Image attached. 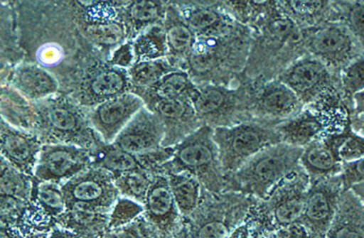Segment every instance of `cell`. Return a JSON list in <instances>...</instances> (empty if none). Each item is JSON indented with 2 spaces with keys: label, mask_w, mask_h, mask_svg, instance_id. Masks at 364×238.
<instances>
[{
  "label": "cell",
  "mask_w": 364,
  "mask_h": 238,
  "mask_svg": "<svg viewBox=\"0 0 364 238\" xmlns=\"http://www.w3.org/2000/svg\"><path fill=\"white\" fill-rule=\"evenodd\" d=\"M21 53L17 44L13 2H0V61H14Z\"/></svg>",
  "instance_id": "obj_35"
},
{
  "label": "cell",
  "mask_w": 364,
  "mask_h": 238,
  "mask_svg": "<svg viewBox=\"0 0 364 238\" xmlns=\"http://www.w3.org/2000/svg\"><path fill=\"white\" fill-rule=\"evenodd\" d=\"M0 117L15 128L34 133L36 104L26 99L13 87H0Z\"/></svg>",
  "instance_id": "obj_25"
},
{
  "label": "cell",
  "mask_w": 364,
  "mask_h": 238,
  "mask_svg": "<svg viewBox=\"0 0 364 238\" xmlns=\"http://www.w3.org/2000/svg\"><path fill=\"white\" fill-rule=\"evenodd\" d=\"M310 178L303 167L284 178L265 199V222L263 235L279 228L297 224L303 215Z\"/></svg>",
  "instance_id": "obj_8"
},
{
  "label": "cell",
  "mask_w": 364,
  "mask_h": 238,
  "mask_svg": "<svg viewBox=\"0 0 364 238\" xmlns=\"http://www.w3.org/2000/svg\"><path fill=\"white\" fill-rule=\"evenodd\" d=\"M130 85L127 70L114 66L100 68L81 82L78 91L79 104L96 107L106 100L128 93Z\"/></svg>",
  "instance_id": "obj_20"
},
{
  "label": "cell",
  "mask_w": 364,
  "mask_h": 238,
  "mask_svg": "<svg viewBox=\"0 0 364 238\" xmlns=\"http://www.w3.org/2000/svg\"><path fill=\"white\" fill-rule=\"evenodd\" d=\"M192 106L201 124L211 128L232 126L239 112V99L235 92L220 85H203L197 89Z\"/></svg>",
  "instance_id": "obj_16"
},
{
  "label": "cell",
  "mask_w": 364,
  "mask_h": 238,
  "mask_svg": "<svg viewBox=\"0 0 364 238\" xmlns=\"http://www.w3.org/2000/svg\"><path fill=\"white\" fill-rule=\"evenodd\" d=\"M144 213V207L132 199L121 197L117 199L110 212L108 230L122 228L132 224Z\"/></svg>",
  "instance_id": "obj_41"
},
{
  "label": "cell",
  "mask_w": 364,
  "mask_h": 238,
  "mask_svg": "<svg viewBox=\"0 0 364 238\" xmlns=\"http://www.w3.org/2000/svg\"><path fill=\"white\" fill-rule=\"evenodd\" d=\"M306 55L322 61L335 74L340 72L361 53L348 28L339 21H327L314 28H307Z\"/></svg>",
  "instance_id": "obj_7"
},
{
  "label": "cell",
  "mask_w": 364,
  "mask_h": 238,
  "mask_svg": "<svg viewBox=\"0 0 364 238\" xmlns=\"http://www.w3.org/2000/svg\"><path fill=\"white\" fill-rule=\"evenodd\" d=\"M172 70V63L164 58L151 61L136 62L127 70V72L130 82L134 87H151Z\"/></svg>",
  "instance_id": "obj_36"
},
{
  "label": "cell",
  "mask_w": 364,
  "mask_h": 238,
  "mask_svg": "<svg viewBox=\"0 0 364 238\" xmlns=\"http://www.w3.org/2000/svg\"><path fill=\"white\" fill-rule=\"evenodd\" d=\"M282 10L301 28H314L327 21H337L333 1H290L282 4Z\"/></svg>",
  "instance_id": "obj_28"
},
{
  "label": "cell",
  "mask_w": 364,
  "mask_h": 238,
  "mask_svg": "<svg viewBox=\"0 0 364 238\" xmlns=\"http://www.w3.org/2000/svg\"><path fill=\"white\" fill-rule=\"evenodd\" d=\"M10 87L33 104L57 95L61 87L59 80L48 70L27 62L11 74Z\"/></svg>",
  "instance_id": "obj_21"
},
{
  "label": "cell",
  "mask_w": 364,
  "mask_h": 238,
  "mask_svg": "<svg viewBox=\"0 0 364 238\" xmlns=\"http://www.w3.org/2000/svg\"><path fill=\"white\" fill-rule=\"evenodd\" d=\"M134 63H136V55H134L132 43H123L113 51L112 57H111V64L114 67L123 68V70H127Z\"/></svg>",
  "instance_id": "obj_46"
},
{
  "label": "cell",
  "mask_w": 364,
  "mask_h": 238,
  "mask_svg": "<svg viewBox=\"0 0 364 238\" xmlns=\"http://www.w3.org/2000/svg\"><path fill=\"white\" fill-rule=\"evenodd\" d=\"M164 9L161 2L134 1L126 8V19L129 27L139 31L143 28L151 27L162 18Z\"/></svg>",
  "instance_id": "obj_38"
},
{
  "label": "cell",
  "mask_w": 364,
  "mask_h": 238,
  "mask_svg": "<svg viewBox=\"0 0 364 238\" xmlns=\"http://www.w3.org/2000/svg\"><path fill=\"white\" fill-rule=\"evenodd\" d=\"M110 212L95 205L74 203L66 207L57 225L83 238H100L108 230Z\"/></svg>",
  "instance_id": "obj_22"
},
{
  "label": "cell",
  "mask_w": 364,
  "mask_h": 238,
  "mask_svg": "<svg viewBox=\"0 0 364 238\" xmlns=\"http://www.w3.org/2000/svg\"><path fill=\"white\" fill-rule=\"evenodd\" d=\"M66 207L74 203L95 205L111 211L119 198L114 178L104 169L91 166L62 184Z\"/></svg>",
  "instance_id": "obj_11"
},
{
  "label": "cell",
  "mask_w": 364,
  "mask_h": 238,
  "mask_svg": "<svg viewBox=\"0 0 364 238\" xmlns=\"http://www.w3.org/2000/svg\"><path fill=\"white\" fill-rule=\"evenodd\" d=\"M93 154L92 166L104 169L110 173L114 179L127 173L136 171H149L145 168L138 156L128 153L113 144L102 143Z\"/></svg>",
  "instance_id": "obj_26"
},
{
  "label": "cell",
  "mask_w": 364,
  "mask_h": 238,
  "mask_svg": "<svg viewBox=\"0 0 364 238\" xmlns=\"http://www.w3.org/2000/svg\"><path fill=\"white\" fill-rule=\"evenodd\" d=\"M28 201L0 194V222L15 228L23 216Z\"/></svg>",
  "instance_id": "obj_43"
},
{
  "label": "cell",
  "mask_w": 364,
  "mask_h": 238,
  "mask_svg": "<svg viewBox=\"0 0 364 238\" xmlns=\"http://www.w3.org/2000/svg\"><path fill=\"white\" fill-rule=\"evenodd\" d=\"M340 85L346 102L354 108L355 96L364 92V57L350 62L339 75Z\"/></svg>",
  "instance_id": "obj_40"
},
{
  "label": "cell",
  "mask_w": 364,
  "mask_h": 238,
  "mask_svg": "<svg viewBox=\"0 0 364 238\" xmlns=\"http://www.w3.org/2000/svg\"><path fill=\"white\" fill-rule=\"evenodd\" d=\"M166 177L181 216L188 217L193 215L198 209L201 201L203 185L199 180L186 171L168 173Z\"/></svg>",
  "instance_id": "obj_29"
},
{
  "label": "cell",
  "mask_w": 364,
  "mask_h": 238,
  "mask_svg": "<svg viewBox=\"0 0 364 238\" xmlns=\"http://www.w3.org/2000/svg\"><path fill=\"white\" fill-rule=\"evenodd\" d=\"M136 62L164 59L168 55L166 31L160 25L151 26L134 40Z\"/></svg>",
  "instance_id": "obj_32"
},
{
  "label": "cell",
  "mask_w": 364,
  "mask_h": 238,
  "mask_svg": "<svg viewBox=\"0 0 364 238\" xmlns=\"http://www.w3.org/2000/svg\"><path fill=\"white\" fill-rule=\"evenodd\" d=\"M13 8L17 44L26 62L45 68L58 79L68 59V26L62 4L13 2Z\"/></svg>",
  "instance_id": "obj_1"
},
{
  "label": "cell",
  "mask_w": 364,
  "mask_h": 238,
  "mask_svg": "<svg viewBox=\"0 0 364 238\" xmlns=\"http://www.w3.org/2000/svg\"><path fill=\"white\" fill-rule=\"evenodd\" d=\"M34 104L36 110L34 134L38 135L43 144L78 146L92 152L102 145V139L90 124L87 115L65 96L58 93Z\"/></svg>",
  "instance_id": "obj_2"
},
{
  "label": "cell",
  "mask_w": 364,
  "mask_h": 238,
  "mask_svg": "<svg viewBox=\"0 0 364 238\" xmlns=\"http://www.w3.org/2000/svg\"><path fill=\"white\" fill-rule=\"evenodd\" d=\"M325 238H364V207L352 190H344Z\"/></svg>",
  "instance_id": "obj_24"
},
{
  "label": "cell",
  "mask_w": 364,
  "mask_h": 238,
  "mask_svg": "<svg viewBox=\"0 0 364 238\" xmlns=\"http://www.w3.org/2000/svg\"><path fill=\"white\" fill-rule=\"evenodd\" d=\"M186 25L203 38H216L228 29V19L212 9H193L183 17Z\"/></svg>",
  "instance_id": "obj_31"
},
{
  "label": "cell",
  "mask_w": 364,
  "mask_h": 238,
  "mask_svg": "<svg viewBox=\"0 0 364 238\" xmlns=\"http://www.w3.org/2000/svg\"><path fill=\"white\" fill-rule=\"evenodd\" d=\"M164 136L166 131L161 119L144 106L112 144L128 153L139 156L161 149Z\"/></svg>",
  "instance_id": "obj_14"
},
{
  "label": "cell",
  "mask_w": 364,
  "mask_h": 238,
  "mask_svg": "<svg viewBox=\"0 0 364 238\" xmlns=\"http://www.w3.org/2000/svg\"><path fill=\"white\" fill-rule=\"evenodd\" d=\"M364 114V92L355 96L354 108H353L352 117H358Z\"/></svg>",
  "instance_id": "obj_50"
},
{
  "label": "cell",
  "mask_w": 364,
  "mask_h": 238,
  "mask_svg": "<svg viewBox=\"0 0 364 238\" xmlns=\"http://www.w3.org/2000/svg\"><path fill=\"white\" fill-rule=\"evenodd\" d=\"M149 109L164 124L166 136L162 148L175 147L201 126L190 100L164 99L154 96Z\"/></svg>",
  "instance_id": "obj_18"
},
{
  "label": "cell",
  "mask_w": 364,
  "mask_h": 238,
  "mask_svg": "<svg viewBox=\"0 0 364 238\" xmlns=\"http://www.w3.org/2000/svg\"><path fill=\"white\" fill-rule=\"evenodd\" d=\"M100 238H159L149 222L140 217L127 226L107 230Z\"/></svg>",
  "instance_id": "obj_44"
},
{
  "label": "cell",
  "mask_w": 364,
  "mask_h": 238,
  "mask_svg": "<svg viewBox=\"0 0 364 238\" xmlns=\"http://www.w3.org/2000/svg\"><path fill=\"white\" fill-rule=\"evenodd\" d=\"M144 106L140 95L128 92L94 107L87 117L102 143L109 145Z\"/></svg>",
  "instance_id": "obj_12"
},
{
  "label": "cell",
  "mask_w": 364,
  "mask_h": 238,
  "mask_svg": "<svg viewBox=\"0 0 364 238\" xmlns=\"http://www.w3.org/2000/svg\"><path fill=\"white\" fill-rule=\"evenodd\" d=\"M166 173H186L196 177L203 188L214 194L226 188V178L213 139V128L201 124L174 147L172 158L161 166Z\"/></svg>",
  "instance_id": "obj_4"
},
{
  "label": "cell",
  "mask_w": 364,
  "mask_h": 238,
  "mask_svg": "<svg viewBox=\"0 0 364 238\" xmlns=\"http://www.w3.org/2000/svg\"><path fill=\"white\" fill-rule=\"evenodd\" d=\"M278 80L286 85L305 107L311 106L325 96L341 91L339 75L322 61L304 55L280 72Z\"/></svg>",
  "instance_id": "obj_6"
},
{
  "label": "cell",
  "mask_w": 364,
  "mask_h": 238,
  "mask_svg": "<svg viewBox=\"0 0 364 238\" xmlns=\"http://www.w3.org/2000/svg\"><path fill=\"white\" fill-rule=\"evenodd\" d=\"M276 126L245 120L214 128L213 139L225 178L237 173L259 152L282 143Z\"/></svg>",
  "instance_id": "obj_5"
},
{
  "label": "cell",
  "mask_w": 364,
  "mask_h": 238,
  "mask_svg": "<svg viewBox=\"0 0 364 238\" xmlns=\"http://www.w3.org/2000/svg\"><path fill=\"white\" fill-rule=\"evenodd\" d=\"M305 109L296 95L282 81L275 79L263 85L257 94L252 110L261 124L278 126Z\"/></svg>",
  "instance_id": "obj_15"
},
{
  "label": "cell",
  "mask_w": 364,
  "mask_h": 238,
  "mask_svg": "<svg viewBox=\"0 0 364 238\" xmlns=\"http://www.w3.org/2000/svg\"><path fill=\"white\" fill-rule=\"evenodd\" d=\"M0 238H26L14 228L0 222ZM41 238V237H38Z\"/></svg>",
  "instance_id": "obj_49"
},
{
  "label": "cell",
  "mask_w": 364,
  "mask_h": 238,
  "mask_svg": "<svg viewBox=\"0 0 364 238\" xmlns=\"http://www.w3.org/2000/svg\"><path fill=\"white\" fill-rule=\"evenodd\" d=\"M144 220L159 238H173L181 230V214L171 192L168 177H154L144 203Z\"/></svg>",
  "instance_id": "obj_13"
},
{
  "label": "cell",
  "mask_w": 364,
  "mask_h": 238,
  "mask_svg": "<svg viewBox=\"0 0 364 238\" xmlns=\"http://www.w3.org/2000/svg\"><path fill=\"white\" fill-rule=\"evenodd\" d=\"M341 177L344 190H348L355 184L364 182V156L360 160L343 164Z\"/></svg>",
  "instance_id": "obj_45"
},
{
  "label": "cell",
  "mask_w": 364,
  "mask_h": 238,
  "mask_svg": "<svg viewBox=\"0 0 364 238\" xmlns=\"http://www.w3.org/2000/svg\"><path fill=\"white\" fill-rule=\"evenodd\" d=\"M164 31L171 59L179 61L188 57L196 42V36L178 12L173 8L168 9L166 12Z\"/></svg>",
  "instance_id": "obj_27"
},
{
  "label": "cell",
  "mask_w": 364,
  "mask_h": 238,
  "mask_svg": "<svg viewBox=\"0 0 364 238\" xmlns=\"http://www.w3.org/2000/svg\"><path fill=\"white\" fill-rule=\"evenodd\" d=\"M352 121L339 132L325 135L304 148L301 166L310 181L341 175L343 163L340 160L339 148L346 139Z\"/></svg>",
  "instance_id": "obj_17"
},
{
  "label": "cell",
  "mask_w": 364,
  "mask_h": 238,
  "mask_svg": "<svg viewBox=\"0 0 364 238\" xmlns=\"http://www.w3.org/2000/svg\"><path fill=\"white\" fill-rule=\"evenodd\" d=\"M303 151L304 148L284 143L271 146L226 177V188L265 200L284 178L301 166Z\"/></svg>",
  "instance_id": "obj_3"
},
{
  "label": "cell",
  "mask_w": 364,
  "mask_h": 238,
  "mask_svg": "<svg viewBox=\"0 0 364 238\" xmlns=\"http://www.w3.org/2000/svg\"><path fill=\"white\" fill-rule=\"evenodd\" d=\"M344 192L341 175L310 181L299 224L311 238H325Z\"/></svg>",
  "instance_id": "obj_9"
},
{
  "label": "cell",
  "mask_w": 364,
  "mask_h": 238,
  "mask_svg": "<svg viewBox=\"0 0 364 238\" xmlns=\"http://www.w3.org/2000/svg\"><path fill=\"white\" fill-rule=\"evenodd\" d=\"M30 200L36 201L47 214L57 222L66 211V200L62 186L51 182H38L32 178V193Z\"/></svg>",
  "instance_id": "obj_33"
},
{
  "label": "cell",
  "mask_w": 364,
  "mask_h": 238,
  "mask_svg": "<svg viewBox=\"0 0 364 238\" xmlns=\"http://www.w3.org/2000/svg\"><path fill=\"white\" fill-rule=\"evenodd\" d=\"M83 11L82 30L87 38L98 46L119 47L126 36L123 21L106 17L96 11L94 2H76Z\"/></svg>",
  "instance_id": "obj_23"
},
{
  "label": "cell",
  "mask_w": 364,
  "mask_h": 238,
  "mask_svg": "<svg viewBox=\"0 0 364 238\" xmlns=\"http://www.w3.org/2000/svg\"><path fill=\"white\" fill-rule=\"evenodd\" d=\"M333 6L337 21L348 28L364 57V1H336Z\"/></svg>",
  "instance_id": "obj_37"
},
{
  "label": "cell",
  "mask_w": 364,
  "mask_h": 238,
  "mask_svg": "<svg viewBox=\"0 0 364 238\" xmlns=\"http://www.w3.org/2000/svg\"><path fill=\"white\" fill-rule=\"evenodd\" d=\"M42 146L38 135L15 128L0 117V156L13 167L32 177Z\"/></svg>",
  "instance_id": "obj_19"
},
{
  "label": "cell",
  "mask_w": 364,
  "mask_h": 238,
  "mask_svg": "<svg viewBox=\"0 0 364 238\" xmlns=\"http://www.w3.org/2000/svg\"><path fill=\"white\" fill-rule=\"evenodd\" d=\"M339 156L343 164L360 160L364 156V135L355 131L352 124L348 128L346 139L340 146Z\"/></svg>",
  "instance_id": "obj_42"
},
{
  "label": "cell",
  "mask_w": 364,
  "mask_h": 238,
  "mask_svg": "<svg viewBox=\"0 0 364 238\" xmlns=\"http://www.w3.org/2000/svg\"><path fill=\"white\" fill-rule=\"evenodd\" d=\"M149 89L153 92L154 96L159 98L192 102L198 87L192 82L188 72L183 70H172Z\"/></svg>",
  "instance_id": "obj_30"
},
{
  "label": "cell",
  "mask_w": 364,
  "mask_h": 238,
  "mask_svg": "<svg viewBox=\"0 0 364 238\" xmlns=\"http://www.w3.org/2000/svg\"><path fill=\"white\" fill-rule=\"evenodd\" d=\"M92 162L93 154L85 148L65 144H43L32 178L38 182L62 185L90 168Z\"/></svg>",
  "instance_id": "obj_10"
},
{
  "label": "cell",
  "mask_w": 364,
  "mask_h": 238,
  "mask_svg": "<svg viewBox=\"0 0 364 238\" xmlns=\"http://www.w3.org/2000/svg\"><path fill=\"white\" fill-rule=\"evenodd\" d=\"M352 126L355 131L364 135V114L352 117Z\"/></svg>",
  "instance_id": "obj_51"
},
{
  "label": "cell",
  "mask_w": 364,
  "mask_h": 238,
  "mask_svg": "<svg viewBox=\"0 0 364 238\" xmlns=\"http://www.w3.org/2000/svg\"><path fill=\"white\" fill-rule=\"evenodd\" d=\"M348 190H352L353 193L358 197L359 200L363 203L364 207V182L355 184V185H353L352 188H348Z\"/></svg>",
  "instance_id": "obj_52"
},
{
  "label": "cell",
  "mask_w": 364,
  "mask_h": 238,
  "mask_svg": "<svg viewBox=\"0 0 364 238\" xmlns=\"http://www.w3.org/2000/svg\"><path fill=\"white\" fill-rule=\"evenodd\" d=\"M252 224L250 222L240 224L235 227L227 238H252Z\"/></svg>",
  "instance_id": "obj_47"
},
{
  "label": "cell",
  "mask_w": 364,
  "mask_h": 238,
  "mask_svg": "<svg viewBox=\"0 0 364 238\" xmlns=\"http://www.w3.org/2000/svg\"><path fill=\"white\" fill-rule=\"evenodd\" d=\"M154 178L149 171H136L114 179L119 195L143 205Z\"/></svg>",
  "instance_id": "obj_39"
},
{
  "label": "cell",
  "mask_w": 364,
  "mask_h": 238,
  "mask_svg": "<svg viewBox=\"0 0 364 238\" xmlns=\"http://www.w3.org/2000/svg\"><path fill=\"white\" fill-rule=\"evenodd\" d=\"M31 193L32 177L21 173L0 156V194L29 201Z\"/></svg>",
  "instance_id": "obj_34"
},
{
  "label": "cell",
  "mask_w": 364,
  "mask_h": 238,
  "mask_svg": "<svg viewBox=\"0 0 364 238\" xmlns=\"http://www.w3.org/2000/svg\"><path fill=\"white\" fill-rule=\"evenodd\" d=\"M41 238H83L79 237L76 233L73 231L68 230V229L62 228V227L57 226L53 228L50 232L47 234L43 235Z\"/></svg>",
  "instance_id": "obj_48"
}]
</instances>
